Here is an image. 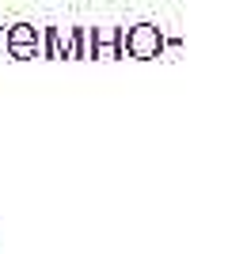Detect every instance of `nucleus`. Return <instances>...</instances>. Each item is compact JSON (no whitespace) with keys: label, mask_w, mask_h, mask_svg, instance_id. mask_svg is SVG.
<instances>
[{"label":"nucleus","mask_w":247,"mask_h":254,"mask_svg":"<svg viewBox=\"0 0 247 254\" xmlns=\"http://www.w3.org/2000/svg\"><path fill=\"white\" fill-rule=\"evenodd\" d=\"M0 46H4V27H0Z\"/></svg>","instance_id":"obj_6"},{"label":"nucleus","mask_w":247,"mask_h":254,"mask_svg":"<svg viewBox=\"0 0 247 254\" xmlns=\"http://www.w3.org/2000/svg\"><path fill=\"white\" fill-rule=\"evenodd\" d=\"M122 34H126L122 27H114L110 34L91 31V34H87V46H84V50L91 53V57H103V53H110V57H122V53H126V50H122Z\"/></svg>","instance_id":"obj_3"},{"label":"nucleus","mask_w":247,"mask_h":254,"mask_svg":"<svg viewBox=\"0 0 247 254\" xmlns=\"http://www.w3.org/2000/svg\"><path fill=\"white\" fill-rule=\"evenodd\" d=\"M122 50L129 53V57H156V53L164 50V34L156 23H137V27H129L126 34H122Z\"/></svg>","instance_id":"obj_1"},{"label":"nucleus","mask_w":247,"mask_h":254,"mask_svg":"<svg viewBox=\"0 0 247 254\" xmlns=\"http://www.w3.org/2000/svg\"><path fill=\"white\" fill-rule=\"evenodd\" d=\"M84 42H87V31L84 27H73V38H69V57H84Z\"/></svg>","instance_id":"obj_5"},{"label":"nucleus","mask_w":247,"mask_h":254,"mask_svg":"<svg viewBox=\"0 0 247 254\" xmlns=\"http://www.w3.org/2000/svg\"><path fill=\"white\" fill-rule=\"evenodd\" d=\"M46 57H69V42H61V31L57 27H46Z\"/></svg>","instance_id":"obj_4"},{"label":"nucleus","mask_w":247,"mask_h":254,"mask_svg":"<svg viewBox=\"0 0 247 254\" xmlns=\"http://www.w3.org/2000/svg\"><path fill=\"white\" fill-rule=\"evenodd\" d=\"M4 46L15 57H34L38 53V31H34L31 23H15L11 31H4Z\"/></svg>","instance_id":"obj_2"}]
</instances>
